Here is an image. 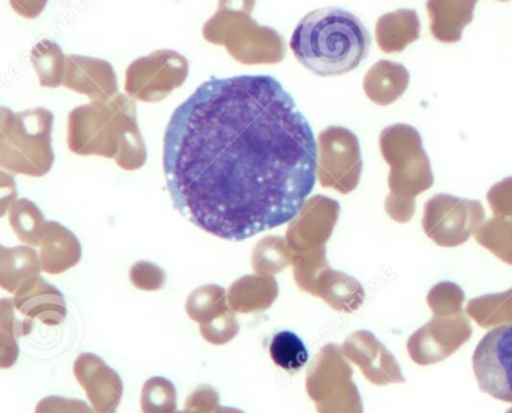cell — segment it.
Returning <instances> with one entry per match:
<instances>
[{"instance_id":"obj_27","label":"cell","mask_w":512,"mask_h":413,"mask_svg":"<svg viewBox=\"0 0 512 413\" xmlns=\"http://www.w3.org/2000/svg\"><path fill=\"white\" fill-rule=\"evenodd\" d=\"M94 410L88 403L77 398L52 395V397L43 398L37 404L35 413H94Z\"/></svg>"},{"instance_id":"obj_20","label":"cell","mask_w":512,"mask_h":413,"mask_svg":"<svg viewBox=\"0 0 512 413\" xmlns=\"http://www.w3.org/2000/svg\"><path fill=\"white\" fill-rule=\"evenodd\" d=\"M14 301L2 299L0 302V367L10 368L19 358L20 335L31 329V325H23L14 314Z\"/></svg>"},{"instance_id":"obj_3","label":"cell","mask_w":512,"mask_h":413,"mask_svg":"<svg viewBox=\"0 0 512 413\" xmlns=\"http://www.w3.org/2000/svg\"><path fill=\"white\" fill-rule=\"evenodd\" d=\"M380 151L389 164V194L386 211L394 220L404 223L412 218L415 199L433 185L430 160L416 128L395 124L380 134Z\"/></svg>"},{"instance_id":"obj_30","label":"cell","mask_w":512,"mask_h":413,"mask_svg":"<svg viewBox=\"0 0 512 413\" xmlns=\"http://www.w3.org/2000/svg\"><path fill=\"white\" fill-rule=\"evenodd\" d=\"M214 413H245L242 410L235 409V407L220 406Z\"/></svg>"},{"instance_id":"obj_6","label":"cell","mask_w":512,"mask_h":413,"mask_svg":"<svg viewBox=\"0 0 512 413\" xmlns=\"http://www.w3.org/2000/svg\"><path fill=\"white\" fill-rule=\"evenodd\" d=\"M472 365L482 392L512 403V325L488 331L473 352Z\"/></svg>"},{"instance_id":"obj_33","label":"cell","mask_w":512,"mask_h":413,"mask_svg":"<svg viewBox=\"0 0 512 413\" xmlns=\"http://www.w3.org/2000/svg\"><path fill=\"white\" fill-rule=\"evenodd\" d=\"M109 413H115V412H109Z\"/></svg>"},{"instance_id":"obj_29","label":"cell","mask_w":512,"mask_h":413,"mask_svg":"<svg viewBox=\"0 0 512 413\" xmlns=\"http://www.w3.org/2000/svg\"><path fill=\"white\" fill-rule=\"evenodd\" d=\"M487 197L496 217H512V178L491 187Z\"/></svg>"},{"instance_id":"obj_12","label":"cell","mask_w":512,"mask_h":413,"mask_svg":"<svg viewBox=\"0 0 512 413\" xmlns=\"http://www.w3.org/2000/svg\"><path fill=\"white\" fill-rule=\"evenodd\" d=\"M41 265L47 274L58 275L74 268L82 259L79 239L56 223L47 224L41 239Z\"/></svg>"},{"instance_id":"obj_14","label":"cell","mask_w":512,"mask_h":413,"mask_svg":"<svg viewBox=\"0 0 512 413\" xmlns=\"http://www.w3.org/2000/svg\"><path fill=\"white\" fill-rule=\"evenodd\" d=\"M410 74L404 65L391 61H379L368 71L364 79V91L368 100L380 107L395 103L409 88Z\"/></svg>"},{"instance_id":"obj_4","label":"cell","mask_w":512,"mask_h":413,"mask_svg":"<svg viewBox=\"0 0 512 413\" xmlns=\"http://www.w3.org/2000/svg\"><path fill=\"white\" fill-rule=\"evenodd\" d=\"M352 368L335 344L323 347L307 370V392L319 413H362Z\"/></svg>"},{"instance_id":"obj_8","label":"cell","mask_w":512,"mask_h":413,"mask_svg":"<svg viewBox=\"0 0 512 413\" xmlns=\"http://www.w3.org/2000/svg\"><path fill=\"white\" fill-rule=\"evenodd\" d=\"M326 137L329 145L325 166L329 173L323 184L337 188L340 193H350L355 190L362 173L358 137L344 128H332Z\"/></svg>"},{"instance_id":"obj_21","label":"cell","mask_w":512,"mask_h":413,"mask_svg":"<svg viewBox=\"0 0 512 413\" xmlns=\"http://www.w3.org/2000/svg\"><path fill=\"white\" fill-rule=\"evenodd\" d=\"M293 277L304 292L316 295L317 283L323 272L329 268L325 247L305 251H293Z\"/></svg>"},{"instance_id":"obj_23","label":"cell","mask_w":512,"mask_h":413,"mask_svg":"<svg viewBox=\"0 0 512 413\" xmlns=\"http://www.w3.org/2000/svg\"><path fill=\"white\" fill-rule=\"evenodd\" d=\"M143 413H176L178 394L175 385L166 377L146 380L140 397Z\"/></svg>"},{"instance_id":"obj_32","label":"cell","mask_w":512,"mask_h":413,"mask_svg":"<svg viewBox=\"0 0 512 413\" xmlns=\"http://www.w3.org/2000/svg\"><path fill=\"white\" fill-rule=\"evenodd\" d=\"M502 2H508V0H502Z\"/></svg>"},{"instance_id":"obj_11","label":"cell","mask_w":512,"mask_h":413,"mask_svg":"<svg viewBox=\"0 0 512 413\" xmlns=\"http://www.w3.org/2000/svg\"><path fill=\"white\" fill-rule=\"evenodd\" d=\"M478 0H428L430 32L440 43H458L472 23Z\"/></svg>"},{"instance_id":"obj_2","label":"cell","mask_w":512,"mask_h":413,"mask_svg":"<svg viewBox=\"0 0 512 413\" xmlns=\"http://www.w3.org/2000/svg\"><path fill=\"white\" fill-rule=\"evenodd\" d=\"M371 37L364 23L343 8L307 14L293 31L290 50L308 71L320 77L356 70L370 53Z\"/></svg>"},{"instance_id":"obj_9","label":"cell","mask_w":512,"mask_h":413,"mask_svg":"<svg viewBox=\"0 0 512 413\" xmlns=\"http://www.w3.org/2000/svg\"><path fill=\"white\" fill-rule=\"evenodd\" d=\"M305 203L298 217L292 220L287 230V242L293 251L311 250V248L323 247L338 217V205L332 200L317 197Z\"/></svg>"},{"instance_id":"obj_10","label":"cell","mask_w":512,"mask_h":413,"mask_svg":"<svg viewBox=\"0 0 512 413\" xmlns=\"http://www.w3.org/2000/svg\"><path fill=\"white\" fill-rule=\"evenodd\" d=\"M14 307L29 319L56 326L67 316L64 295L44 278L35 277L14 293Z\"/></svg>"},{"instance_id":"obj_31","label":"cell","mask_w":512,"mask_h":413,"mask_svg":"<svg viewBox=\"0 0 512 413\" xmlns=\"http://www.w3.org/2000/svg\"><path fill=\"white\" fill-rule=\"evenodd\" d=\"M176 413H197V412H193V410L185 409V410H181V412H176Z\"/></svg>"},{"instance_id":"obj_16","label":"cell","mask_w":512,"mask_h":413,"mask_svg":"<svg viewBox=\"0 0 512 413\" xmlns=\"http://www.w3.org/2000/svg\"><path fill=\"white\" fill-rule=\"evenodd\" d=\"M43 271L40 254L31 247L0 248V286L16 293L32 278Z\"/></svg>"},{"instance_id":"obj_19","label":"cell","mask_w":512,"mask_h":413,"mask_svg":"<svg viewBox=\"0 0 512 413\" xmlns=\"http://www.w3.org/2000/svg\"><path fill=\"white\" fill-rule=\"evenodd\" d=\"M185 308H187L190 319L199 325L211 322L212 319L230 308L226 289L217 284H206V286L199 287L190 293Z\"/></svg>"},{"instance_id":"obj_13","label":"cell","mask_w":512,"mask_h":413,"mask_svg":"<svg viewBox=\"0 0 512 413\" xmlns=\"http://www.w3.org/2000/svg\"><path fill=\"white\" fill-rule=\"evenodd\" d=\"M278 283L269 275H245L227 292L229 307L235 313L250 314L268 310L278 298Z\"/></svg>"},{"instance_id":"obj_5","label":"cell","mask_w":512,"mask_h":413,"mask_svg":"<svg viewBox=\"0 0 512 413\" xmlns=\"http://www.w3.org/2000/svg\"><path fill=\"white\" fill-rule=\"evenodd\" d=\"M484 220V208L476 200L437 194L425 205L424 230L436 244L455 247L463 244Z\"/></svg>"},{"instance_id":"obj_18","label":"cell","mask_w":512,"mask_h":413,"mask_svg":"<svg viewBox=\"0 0 512 413\" xmlns=\"http://www.w3.org/2000/svg\"><path fill=\"white\" fill-rule=\"evenodd\" d=\"M292 262L293 250L290 248L289 242L278 238V236H268V238L262 239L254 248L253 256H251L254 271L259 275H269V277L280 274L287 266L292 265Z\"/></svg>"},{"instance_id":"obj_26","label":"cell","mask_w":512,"mask_h":413,"mask_svg":"<svg viewBox=\"0 0 512 413\" xmlns=\"http://www.w3.org/2000/svg\"><path fill=\"white\" fill-rule=\"evenodd\" d=\"M130 281L134 287L145 292H157L166 286V272L155 263L140 260L130 269Z\"/></svg>"},{"instance_id":"obj_17","label":"cell","mask_w":512,"mask_h":413,"mask_svg":"<svg viewBox=\"0 0 512 413\" xmlns=\"http://www.w3.org/2000/svg\"><path fill=\"white\" fill-rule=\"evenodd\" d=\"M314 296L325 299L334 310L355 311L362 304L364 290L349 275L328 268L319 278Z\"/></svg>"},{"instance_id":"obj_7","label":"cell","mask_w":512,"mask_h":413,"mask_svg":"<svg viewBox=\"0 0 512 413\" xmlns=\"http://www.w3.org/2000/svg\"><path fill=\"white\" fill-rule=\"evenodd\" d=\"M74 374L97 413L115 412L121 404L124 383L112 367L94 353H82L74 362Z\"/></svg>"},{"instance_id":"obj_24","label":"cell","mask_w":512,"mask_h":413,"mask_svg":"<svg viewBox=\"0 0 512 413\" xmlns=\"http://www.w3.org/2000/svg\"><path fill=\"white\" fill-rule=\"evenodd\" d=\"M11 223L17 236L29 245H40L43 239V217L34 206H20L13 215Z\"/></svg>"},{"instance_id":"obj_22","label":"cell","mask_w":512,"mask_h":413,"mask_svg":"<svg viewBox=\"0 0 512 413\" xmlns=\"http://www.w3.org/2000/svg\"><path fill=\"white\" fill-rule=\"evenodd\" d=\"M272 361L287 371H299L308 362L304 341L292 331H281L272 338L269 346Z\"/></svg>"},{"instance_id":"obj_15","label":"cell","mask_w":512,"mask_h":413,"mask_svg":"<svg viewBox=\"0 0 512 413\" xmlns=\"http://www.w3.org/2000/svg\"><path fill=\"white\" fill-rule=\"evenodd\" d=\"M421 35V22L413 10L383 14L376 25V40L383 53H400Z\"/></svg>"},{"instance_id":"obj_25","label":"cell","mask_w":512,"mask_h":413,"mask_svg":"<svg viewBox=\"0 0 512 413\" xmlns=\"http://www.w3.org/2000/svg\"><path fill=\"white\" fill-rule=\"evenodd\" d=\"M200 334L208 343L215 344V346L230 343L239 334V322L236 319L235 311L229 308L220 316L212 319L211 322L203 323L200 325Z\"/></svg>"},{"instance_id":"obj_1","label":"cell","mask_w":512,"mask_h":413,"mask_svg":"<svg viewBox=\"0 0 512 413\" xmlns=\"http://www.w3.org/2000/svg\"><path fill=\"white\" fill-rule=\"evenodd\" d=\"M164 175L173 206L227 241L295 220L316 185V137L292 95L265 74L212 79L170 118Z\"/></svg>"},{"instance_id":"obj_28","label":"cell","mask_w":512,"mask_h":413,"mask_svg":"<svg viewBox=\"0 0 512 413\" xmlns=\"http://www.w3.org/2000/svg\"><path fill=\"white\" fill-rule=\"evenodd\" d=\"M220 407V394L211 385H200L188 395L185 409L197 413H214Z\"/></svg>"}]
</instances>
